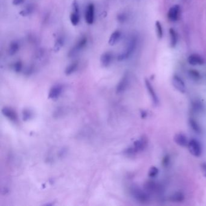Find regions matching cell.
<instances>
[{
	"label": "cell",
	"instance_id": "obj_7",
	"mask_svg": "<svg viewBox=\"0 0 206 206\" xmlns=\"http://www.w3.org/2000/svg\"><path fill=\"white\" fill-rule=\"evenodd\" d=\"M148 140L147 137L145 136H142L140 139L135 141L132 146L137 154L145 149L148 146Z\"/></svg>",
	"mask_w": 206,
	"mask_h": 206
},
{
	"label": "cell",
	"instance_id": "obj_16",
	"mask_svg": "<svg viewBox=\"0 0 206 206\" xmlns=\"http://www.w3.org/2000/svg\"><path fill=\"white\" fill-rule=\"evenodd\" d=\"M121 36H122V32L119 30H115L114 32L112 33L110 37L109 38V41H108L109 44L110 45H115V44L118 43V41L120 40Z\"/></svg>",
	"mask_w": 206,
	"mask_h": 206
},
{
	"label": "cell",
	"instance_id": "obj_9",
	"mask_svg": "<svg viewBox=\"0 0 206 206\" xmlns=\"http://www.w3.org/2000/svg\"><path fill=\"white\" fill-rule=\"evenodd\" d=\"M129 74L126 73L123 75V76L122 78V79L118 83L117 86L116 88V93L117 94H120L123 92H124L126 90V88L129 85Z\"/></svg>",
	"mask_w": 206,
	"mask_h": 206
},
{
	"label": "cell",
	"instance_id": "obj_17",
	"mask_svg": "<svg viewBox=\"0 0 206 206\" xmlns=\"http://www.w3.org/2000/svg\"><path fill=\"white\" fill-rule=\"evenodd\" d=\"M20 49L19 43L16 41H13L10 43L8 48V54L10 56H14Z\"/></svg>",
	"mask_w": 206,
	"mask_h": 206
},
{
	"label": "cell",
	"instance_id": "obj_31",
	"mask_svg": "<svg viewBox=\"0 0 206 206\" xmlns=\"http://www.w3.org/2000/svg\"><path fill=\"white\" fill-rule=\"evenodd\" d=\"M25 0H12V4L14 5H19L22 4Z\"/></svg>",
	"mask_w": 206,
	"mask_h": 206
},
{
	"label": "cell",
	"instance_id": "obj_26",
	"mask_svg": "<svg viewBox=\"0 0 206 206\" xmlns=\"http://www.w3.org/2000/svg\"><path fill=\"white\" fill-rule=\"evenodd\" d=\"M189 75L194 80H199L201 78L200 73L196 70H190L189 71Z\"/></svg>",
	"mask_w": 206,
	"mask_h": 206
},
{
	"label": "cell",
	"instance_id": "obj_22",
	"mask_svg": "<svg viewBox=\"0 0 206 206\" xmlns=\"http://www.w3.org/2000/svg\"><path fill=\"white\" fill-rule=\"evenodd\" d=\"M64 43H65V39L62 36H59V38H58L54 45V52H59L62 49V47L64 46Z\"/></svg>",
	"mask_w": 206,
	"mask_h": 206
},
{
	"label": "cell",
	"instance_id": "obj_14",
	"mask_svg": "<svg viewBox=\"0 0 206 206\" xmlns=\"http://www.w3.org/2000/svg\"><path fill=\"white\" fill-rule=\"evenodd\" d=\"M174 141L178 145L181 147L187 146L189 143L187 136L183 133L176 134L174 137Z\"/></svg>",
	"mask_w": 206,
	"mask_h": 206
},
{
	"label": "cell",
	"instance_id": "obj_24",
	"mask_svg": "<svg viewBox=\"0 0 206 206\" xmlns=\"http://www.w3.org/2000/svg\"><path fill=\"white\" fill-rule=\"evenodd\" d=\"M34 11V8L32 5H28V6L25 7V8L19 12V14L23 16H27L30 15Z\"/></svg>",
	"mask_w": 206,
	"mask_h": 206
},
{
	"label": "cell",
	"instance_id": "obj_28",
	"mask_svg": "<svg viewBox=\"0 0 206 206\" xmlns=\"http://www.w3.org/2000/svg\"><path fill=\"white\" fill-rule=\"evenodd\" d=\"M23 119L24 121H27L30 120L32 117V113L29 109H24L22 112Z\"/></svg>",
	"mask_w": 206,
	"mask_h": 206
},
{
	"label": "cell",
	"instance_id": "obj_13",
	"mask_svg": "<svg viewBox=\"0 0 206 206\" xmlns=\"http://www.w3.org/2000/svg\"><path fill=\"white\" fill-rule=\"evenodd\" d=\"M113 59V54L111 52H106L100 56V62L103 67H108L111 65Z\"/></svg>",
	"mask_w": 206,
	"mask_h": 206
},
{
	"label": "cell",
	"instance_id": "obj_3",
	"mask_svg": "<svg viewBox=\"0 0 206 206\" xmlns=\"http://www.w3.org/2000/svg\"><path fill=\"white\" fill-rule=\"evenodd\" d=\"M188 149L190 153L194 157H200L203 153V148L201 143L196 139H192L189 141Z\"/></svg>",
	"mask_w": 206,
	"mask_h": 206
},
{
	"label": "cell",
	"instance_id": "obj_4",
	"mask_svg": "<svg viewBox=\"0 0 206 206\" xmlns=\"http://www.w3.org/2000/svg\"><path fill=\"white\" fill-rule=\"evenodd\" d=\"M87 43L88 40L86 37H82L80 38L78 42L70 50L69 53H68V56L71 58L76 55L79 52H80L82 49H84L86 47Z\"/></svg>",
	"mask_w": 206,
	"mask_h": 206
},
{
	"label": "cell",
	"instance_id": "obj_20",
	"mask_svg": "<svg viewBox=\"0 0 206 206\" xmlns=\"http://www.w3.org/2000/svg\"><path fill=\"white\" fill-rule=\"evenodd\" d=\"M78 65H79V63L78 62H73L71 64H70L69 65H68L67 67V68H65V73L66 75L69 76L72 74L73 73H74L76 71L78 70Z\"/></svg>",
	"mask_w": 206,
	"mask_h": 206
},
{
	"label": "cell",
	"instance_id": "obj_25",
	"mask_svg": "<svg viewBox=\"0 0 206 206\" xmlns=\"http://www.w3.org/2000/svg\"><path fill=\"white\" fill-rule=\"evenodd\" d=\"M171 200L174 202H181L184 200V195L181 192H176L174 194L171 196Z\"/></svg>",
	"mask_w": 206,
	"mask_h": 206
},
{
	"label": "cell",
	"instance_id": "obj_30",
	"mask_svg": "<svg viewBox=\"0 0 206 206\" xmlns=\"http://www.w3.org/2000/svg\"><path fill=\"white\" fill-rule=\"evenodd\" d=\"M126 15L124 13H121L119 15H117V19L118 21L120 23H124L125 21L126 20Z\"/></svg>",
	"mask_w": 206,
	"mask_h": 206
},
{
	"label": "cell",
	"instance_id": "obj_2",
	"mask_svg": "<svg viewBox=\"0 0 206 206\" xmlns=\"http://www.w3.org/2000/svg\"><path fill=\"white\" fill-rule=\"evenodd\" d=\"M131 194L133 197L137 201L141 203H146L149 201V195L147 192L137 186L131 187Z\"/></svg>",
	"mask_w": 206,
	"mask_h": 206
},
{
	"label": "cell",
	"instance_id": "obj_29",
	"mask_svg": "<svg viewBox=\"0 0 206 206\" xmlns=\"http://www.w3.org/2000/svg\"><path fill=\"white\" fill-rule=\"evenodd\" d=\"M159 169L155 166H152L149 170L148 176L150 178H154L159 174Z\"/></svg>",
	"mask_w": 206,
	"mask_h": 206
},
{
	"label": "cell",
	"instance_id": "obj_27",
	"mask_svg": "<svg viewBox=\"0 0 206 206\" xmlns=\"http://www.w3.org/2000/svg\"><path fill=\"white\" fill-rule=\"evenodd\" d=\"M23 63L21 61L18 60L15 62L13 64L12 66V68L13 71H14L15 73H19L20 72H21L22 70H23Z\"/></svg>",
	"mask_w": 206,
	"mask_h": 206
},
{
	"label": "cell",
	"instance_id": "obj_33",
	"mask_svg": "<svg viewBox=\"0 0 206 206\" xmlns=\"http://www.w3.org/2000/svg\"><path fill=\"white\" fill-rule=\"evenodd\" d=\"M202 169L204 176L206 177V163L202 164Z\"/></svg>",
	"mask_w": 206,
	"mask_h": 206
},
{
	"label": "cell",
	"instance_id": "obj_8",
	"mask_svg": "<svg viewBox=\"0 0 206 206\" xmlns=\"http://www.w3.org/2000/svg\"><path fill=\"white\" fill-rule=\"evenodd\" d=\"M95 17V6L93 3H90L85 11V21L89 25H92L94 21Z\"/></svg>",
	"mask_w": 206,
	"mask_h": 206
},
{
	"label": "cell",
	"instance_id": "obj_11",
	"mask_svg": "<svg viewBox=\"0 0 206 206\" xmlns=\"http://www.w3.org/2000/svg\"><path fill=\"white\" fill-rule=\"evenodd\" d=\"M188 63L193 66L203 65L205 63V60L203 57L198 54H192L187 58Z\"/></svg>",
	"mask_w": 206,
	"mask_h": 206
},
{
	"label": "cell",
	"instance_id": "obj_23",
	"mask_svg": "<svg viewBox=\"0 0 206 206\" xmlns=\"http://www.w3.org/2000/svg\"><path fill=\"white\" fill-rule=\"evenodd\" d=\"M155 32L157 38L161 39L163 37V29L162 24L159 21H157L155 22Z\"/></svg>",
	"mask_w": 206,
	"mask_h": 206
},
{
	"label": "cell",
	"instance_id": "obj_32",
	"mask_svg": "<svg viewBox=\"0 0 206 206\" xmlns=\"http://www.w3.org/2000/svg\"><path fill=\"white\" fill-rule=\"evenodd\" d=\"M67 154V149H62L59 152V157H64V155Z\"/></svg>",
	"mask_w": 206,
	"mask_h": 206
},
{
	"label": "cell",
	"instance_id": "obj_19",
	"mask_svg": "<svg viewBox=\"0 0 206 206\" xmlns=\"http://www.w3.org/2000/svg\"><path fill=\"white\" fill-rule=\"evenodd\" d=\"M189 123L190 127L195 133L198 134L201 133V128L196 120H195L194 119H190L189 121Z\"/></svg>",
	"mask_w": 206,
	"mask_h": 206
},
{
	"label": "cell",
	"instance_id": "obj_12",
	"mask_svg": "<svg viewBox=\"0 0 206 206\" xmlns=\"http://www.w3.org/2000/svg\"><path fill=\"white\" fill-rule=\"evenodd\" d=\"M63 91V86L60 84L54 85L50 90L49 98L50 99H56Z\"/></svg>",
	"mask_w": 206,
	"mask_h": 206
},
{
	"label": "cell",
	"instance_id": "obj_15",
	"mask_svg": "<svg viewBox=\"0 0 206 206\" xmlns=\"http://www.w3.org/2000/svg\"><path fill=\"white\" fill-rule=\"evenodd\" d=\"M3 114L11 121L16 122L18 119V116L16 112L9 107H4L2 109Z\"/></svg>",
	"mask_w": 206,
	"mask_h": 206
},
{
	"label": "cell",
	"instance_id": "obj_21",
	"mask_svg": "<svg viewBox=\"0 0 206 206\" xmlns=\"http://www.w3.org/2000/svg\"><path fill=\"white\" fill-rule=\"evenodd\" d=\"M70 19L73 25H78L80 22V12L73 11L70 14Z\"/></svg>",
	"mask_w": 206,
	"mask_h": 206
},
{
	"label": "cell",
	"instance_id": "obj_6",
	"mask_svg": "<svg viewBox=\"0 0 206 206\" xmlns=\"http://www.w3.org/2000/svg\"><path fill=\"white\" fill-rule=\"evenodd\" d=\"M181 8L179 5H174L169 9L168 13V18L172 22H176L180 16Z\"/></svg>",
	"mask_w": 206,
	"mask_h": 206
},
{
	"label": "cell",
	"instance_id": "obj_18",
	"mask_svg": "<svg viewBox=\"0 0 206 206\" xmlns=\"http://www.w3.org/2000/svg\"><path fill=\"white\" fill-rule=\"evenodd\" d=\"M169 37H170V45L172 48H175L178 44V34L175 30L173 28L169 29Z\"/></svg>",
	"mask_w": 206,
	"mask_h": 206
},
{
	"label": "cell",
	"instance_id": "obj_5",
	"mask_svg": "<svg viewBox=\"0 0 206 206\" xmlns=\"http://www.w3.org/2000/svg\"><path fill=\"white\" fill-rule=\"evenodd\" d=\"M172 85L174 88L179 92L181 93H184L186 91V84L184 82L183 80L177 74H175L172 80Z\"/></svg>",
	"mask_w": 206,
	"mask_h": 206
},
{
	"label": "cell",
	"instance_id": "obj_1",
	"mask_svg": "<svg viewBox=\"0 0 206 206\" xmlns=\"http://www.w3.org/2000/svg\"><path fill=\"white\" fill-rule=\"evenodd\" d=\"M137 45V39L135 36H133L129 39L127 43L126 47L122 53H120L117 57L119 61H123L128 59L132 56L134 53Z\"/></svg>",
	"mask_w": 206,
	"mask_h": 206
},
{
	"label": "cell",
	"instance_id": "obj_10",
	"mask_svg": "<svg viewBox=\"0 0 206 206\" xmlns=\"http://www.w3.org/2000/svg\"><path fill=\"white\" fill-rule=\"evenodd\" d=\"M145 82V85H146V89L149 93L150 99L153 102V104L155 105H159V98H158V96L155 93V91L154 90L153 86L152 85V84H151V83L148 79H146Z\"/></svg>",
	"mask_w": 206,
	"mask_h": 206
}]
</instances>
